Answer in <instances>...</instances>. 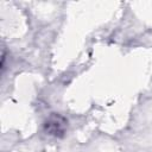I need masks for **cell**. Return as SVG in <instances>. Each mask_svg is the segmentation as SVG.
<instances>
[{
	"label": "cell",
	"mask_w": 152,
	"mask_h": 152,
	"mask_svg": "<svg viewBox=\"0 0 152 152\" xmlns=\"http://www.w3.org/2000/svg\"><path fill=\"white\" fill-rule=\"evenodd\" d=\"M45 127H46V131L50 133V134H53V135H59L64 132V128H65V120L58 115H52L50 116V119L46 121L45 124Z\"/></svg>",
	"instance_id": "cell-1"
}]
</instances>
